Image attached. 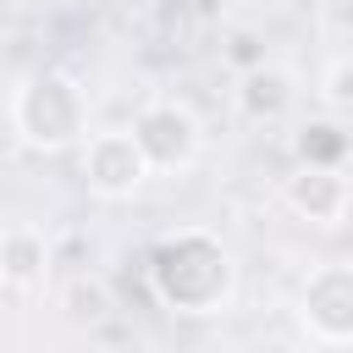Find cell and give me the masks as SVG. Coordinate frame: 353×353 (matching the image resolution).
Returning a JSON list of instances; mask_svg holds the SVG:
<instances>
[{"mask_svg": "<svg viewBox=\"0 0 353 353\" xmlns=\"http://www.w3.org/2000/svg\"><path fill=\"white\" fill-rule=\"evenodd\" d=\"M287 204H292L303 221L336 226L342 210H347V176H342V171H309V165H298V171L287 176Z\"/></svg>", "mask_w": 353, "mask_h": 353, "instance_id": "cell-6", "label": "cell"}, {"mask_svg": "<svg viewBox=\"0 0 353 353\" xmlns=\"http://www.w3.org/2000/svg\"><path fill=\"white\" fill-rule=\"evenodd\" d=\"M287 72H276V66H254L248 77H243V88H237V105H243V116L248 121H265V116H276L281 105H287Z\"/></svg>", "mask_w": 353, "mask_h": 353, "instance_id": "cell-9", "label": "cell"}, {"mask_svg": "<svg viewBox=\"0 0 353 353\" xmlns=\"http://www.w3.org/2000/svg\"><path fill=\"white\" fill-rule=\"evenodd\" d=\"M303 320L320 342L347 347L353 336V270L347 265H320L303 287Z\"/></svg>", "mask_w": 353, "mask_h": 353, "instance_id": "cell-4", "label": "cell"}, {"mask_svg": "<svg viewBox=\"0 0 353 353\" xmlns=\"http://www.w3.org/2000/svg\"><path fill=\"white\" fill-rule=\"evenodd\" d=\"M127 138L138 143L149 171H176L199 154V116L176 99H154L138 110V121L127 127Z\"/></svg>", "mask_w": 353, "mask_h": 353, "instance_id": "cell-3", "label": "cell"}, {"mask_svg": "<svg viewBox=\"0 0 353 353\" xmlns=\"http://www.w3.org/2000/svg\"><path fill=\"white\" fill-rule=\"evenodd\" d=\"M298 165H309V171H342L347 165V127H342V116H314L303 132H298Z\"/></svg>", "mask_w": 353, "mask_h": 353, "instance_id": "cell-7", "label": "cell"}, {"mask_svg": "<svg viewBox=\"0 0 353 353\" xmlns=\"http://www.w3.org/2000/svg\"><path fill=\"white\" fill-rule=\"evenodd\" d=\"M44 265H50V248H44L39 232H28V226L0 232V276H6L11 287H33V281L44 276Z\"/></svg>", "mask_w": 353, "mask_h": 353, "instance_id": "cell-8", "label": "cell"}, {"mask_svg": "<svg viewBox=\"0 0 353 353\" xmlns=\"http://www.w3.org/2000/svg\"><path fill=\"white\" fill-rule=\"evenodd\" d=\"M83 176H88V188L99 199H127L149 176V165H143V154H138V143L127 132H94L83 143Z\"/></svg>", "mask_w": 353, "mask_h": 353, "instance_id": "cell-5", "label": "cell"}, {"mask_svg": "<svg viewBox=\"0 0 353 353\" xmlns=\"http://www.w3.org/2000/svg\"><path fill=\"white\" fill-rule=\"evenodd\" d=\"M325 94H331V105H336V110L347 105V61H336V66H331V88H325Z\"/></svg>", "mask_w": 353, "mask_h": 353, "instance_id": "cell-10", "label": "cell"}, {"mask_svg": "<svg viewBox=\"0 0 353 353\" xmlns=\"http://www.w3.org/2000/svg\"><path fill=\"white\" fill-rule=\"evenodd\" d=\"M149 287L176 314H215L232 292V254L210 232H176L154 248Z\"/></svg>", "mask_w": 353, "mask_h": 353, "instance_id": "cell-1", "label": "cell"}, {"mask_svg": "<svg viewBox=\"0 0 353 353\" xmlns=\"http://www.w3.org/2000/svg\"><path fill=\"white\" fill-rule=\"evenodd\" d=\"M11 127H17L22 143H33V149H44V154L83 143V127H88L83 88H77L66 72H33V77L17 88Z\"/></svg>", "mask_w": 353, "mask_h": 353, "instance_id": "cell-2", "label": "cell"}]
</instances>
